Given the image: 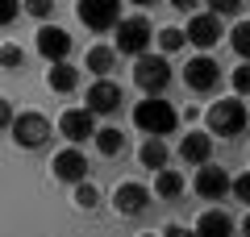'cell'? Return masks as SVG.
I'll use <instances>...</instances> for the list:
<instances>
[{"instance_id":"cell-1","label":"cell","mask_w":250,"mask_h":237,"mask_svg":"<svg viewBox=\"0 0 250 237\" xmlns=\"http://www.w3.org/2000/svg\"><path fill=\"white\" fill-rule=\"evenodd\" d=\"M134 125H138L142 133H150V138H167V133H175L179 113H175V104H171V100L146 96L142 104H134Z\"/></svg>"},{"instance_id":"cell-2","label":"cell","mask_w":250,"mask_h":237,"mask_svg":"<svg viewBox=\"0 0 250 237\" xmlns=\"http://www.w3.org/2000/svg\"><path fill=\"white\" fill-rule=\"evenodd\" d=\"M246 129V104L238 96H225L208 108V133L213 138H238Z\"/></svg>"},{"instance_id":"cell-3","label":"cell","mask_w":250,"mask_h":237,"mask_svg":"<svg viewBox=\"0 0 250 237\" xmlns=\"http://www.w3.org/2000/svg\"><path fill=\"white\" fill-rule=\"evenodd\" d=\"M150 42H154V29H150L146 17H125L121 25H117V54L142 59V54H150Z\"/></svg>"},{"instance_id":"cell-4","label":"cell","mask_w":250,"mask_h":237,"mask_svg":"<svg viewBox=\"0 0 250 237\" xmlns=\"http://www.w3.org/2000/svg\"><path fill=\"white\" fill-rule=\"evenodd\" d=\"M75 13L92 34H104V29L121 25V0H75Z\"/></svg>"},{"instance_id":"cell-5","label":"cell","mask_w":250,"mask_h":237,"mask_svg":"<svg viewBox=\"0 0 250 237\" xmlns=\"http://www.w3.org/2000/svg\"><path fill=\"white\" fill-rule=\"evenodd\" d=\"M134 83L146 92V96H163V88L171 83V62L163 54H142L134 67Z\"/></svg>"},{"instance_id":"cell-6","label":"cell","mask_w":250,"mask_h":237,"mask_svg":"<svg viewBox=\"0 0 250 237\" xmlns=\"http://www.w3.org/2000/svg\"><path fill=\"white\" fill-rule=\"evenodd\" d=\"M46 138H50V121H46L42 113H21L17 121H13V141H17L21 150L46 146Z\"/></svg>"},{"instance_id":"cell-7","label":"cell","mask_w":250,"mask_h":237,"mask_svg":"<svg viewBox=\"0 0 250 237\" xmlns=\"http://www.w3.org/2000/svg\"><path fill=\"white\" fill-rule=\"evenodd\" d=\"M121 100H125V92L117 88L113 79H96V83L88 88V96H83V104H88L96 117H113L117 108H121Z\"/></svg>"},{"instance_id":"cell-8","label":"cell","mask_w":250,"mask_h":237,"mask_svg":"<svg viewBox=\"0 0 250 237\" xmlns=\"http://www.w3.org/2000/svg\"><path fill=\"white\" fill-rule=\"evenodd\" d=\"M184 83L192 92H213L217 83H221V67H217L208 54H196V59L184 67Z\"/></svg>"},{"instance_id":"cell-9","label":"cell","mask_w":250,"mask_h":237,"mask_svg":"<svg viewBox=\"0 0 250 237\" xmlns=\"http://www.w3.org/2000/svg\"><path fill=\"white\" fill-rule=\"evenodd\" d=\"M59 129H62V138H71V141H88V138L100 133L92 108H67V113L59 117Z\"/></svg>"},{"instance_id":"cell-10","label":"cell","mask_w":250,"mask_h":237,"mask_svg":"<svg viewBox=\"0 0 250 237\" xmlns=\"http://www.w3.org/2000/svg\"><path fill=\"white\" fill-rule=\"evenodd\" d=\"M50 171L59 183H83L88 179V158H83V150H59Z\"/></svg>"},{"instance_id":"cell-11","label":"cell","mask_w":250,"mask_h":237,"mask_svg":"<svg viewBox=\"0 0 250 237\" xmlns=\"http://www.w3.org/2000/svg\"><path fill=\"white\" fill-rule=\"evenodd\" d=\"M225 192H233V179L225 175L221 167L205 162V167L196 171V196L200 200H225Z\"/></svg>"},{"instance_id":"cell-12","label":"cell","mask_w":250,"mask_h":237,"mask_svg":"<svg viewBox=\"0 0 250 237\" xmlns=\"http://www.w3.org/2000/svg\"><path fill=\"white\" fill-rule=\"evenodd\" d=\"M188 42L200 46V50L217 46L221 42V17L217 13H192V21H188Z\"/></svg>"},{"instance_id":"cell-13","label":"cell","mask_w":250,"mask_h":237,"mask_svg":"<svg viewBox=\"0 0 250 237\" xmlns=\"http://www.w3.org/2000/svg\"><path fill=\"white\" fill-rule=\"evenodd\" d=\"M38 54H42L46 62H62L71 54V34L62 25H42V34H38Z\"/></svg>"},{"instance_id":"cell-14","label":"cell","mask_w":250,"mask_h":237,"mask_svg":"<svg viewBox=\"0 0 250 237\" xmlns=\"http://www.w3.org/2000/svg\"><path fill=\"white\" fill-rule=\"evenodd\" d=\"M113 204H117L121 217H138V212H146V204H150V187L121 183V187H117V196H113Z\"/></svg>"},{"instance_id":"cell-15","label":"cell","mask_w":250,"mask_h":237,"mask_svg":"<svg viewBox=\"0 0 250 237\" xmlns=\"http://www.w3.org/2000/svg\"><path fill=\"white\" fill-rule=\"evenodd\" d=\"M208 154H213V133L192 129L184 141H179V158H184V162H200V167H205V162H208Z\"/></svg>"},{"instance_id":"cell-16","label":"cell","mask_w":250,"mask_h":237,"mask_svg":"<svg viewBox=\"0 0 250 237\" xmlns=\"http://www.w3.org/2000/svg\"><path fill=\"white\" fill-rule=\"evenodd\" d=\"M46 83H50V92H71L75 83H80V71L71 67V62H50V71H46Z\"/></svg>"},{"instance_id":"cell-17","label":"cell","mask_w":250,"mask_h":237,"mask_svg":"<svg viewBox=\"0 0 250 237\" xmlns=\"http://www.w3.org/2000/svg\"><path fill=\"white\" fill-rule=\"evenodd\" d=\"M196 233L200 237H233V220L225 217V212H205V217L196 220Z\"/></svg>"},{"instance_id":"cell-18","label":"cell","mask_w":250,"mask_h":237,"mask_svg":"<svg viewBox=\"0 0 250 237\" xmlns=\"http://www.w3.org/2000/svg\"><path fill=\"white\" fill-rule=\"evenodd\" d=\"M83 62H88V71H92L96 79H108V71L117 67V50H108V46H92Z\"/></svg>"},{"instance_id":"cell-19","label":"cell","mask_w":250,"mask_h":237,"mask_svg":"<svg viewBox=\"0 0 250 237\" xmlns=\"http://www.w3.org/2000/svg\"><path fill=\"white\" fill-rule=\"evenodd\" d=\"M154 175H159V179H154V192H159L163 200H175V196L184 192V175H179V171L163 167V171H154Z\"/></svg>"},{"instance_id":"cell-20","label":"cell","mask_w":250,"mask_h":237,"mask_svg":"<svg viewBox=\"0 0 250 237\" xmlns=\"http://www.w3.org/2000/svg\"><path fill=\"white\" fill-rule=\"evenodd\" d=\"M142 167H146V171H163V167H167V146H163V138H146V146H142Z\"/></svg>"},{"instance_id":"cell-21","label":"cell","mask_w":250,"mask_h":237,"mask_svg":"<svg viewBox=\"0 0 250 237\" xmlns=\"http://www.w3.org/2000/svg\"><path fill=\"white\" fill-rule=\"evenodd\" d=\"M92 141H96V150H100V154H108V158H113V154H121V146H125V133H121V129H100Z\"/></svg>"},{"instance_id":"cell-22","label":"cell","mask_w":250,"mask_h":237,"mask_svg":"<svg viewBox=\"0 0 250 237\" xmlns=\"http://www.w3.org/2000/svg\"><path fill=\"white\" fill-rule=\"evenodd\" d=\"M229 46H233V50H238L242 59L250 62V21H238V25H233V34H229Z\"/></svg>"},{"instance_id":"cell-23","label":"cell","mask_w":250,"mask_h":237,"mask_svg":"<svg viewBox=\"0 0 250 237\" xmlns=\"http://www.w3.org/2000/svg\"><path fill=\"white\" fill-rule=\"evenodd\" d=\"M184 42H188V29H175V25L159 29V46H163V50H167V54H175V50H179V46H184Z\"/></svg>"},{"instance_id":"cell-24","label":"cell","mask_w":250,"mask_h":237,"mask_svg":"<svg viewBox=\"0 0 250 237\" xmlns=\"http://www.w3.org/2000/svg\"><path fill=\"white\" fill-rule=\"evenodd\" d=\"M75 204H80V208H96V204H100L96 183H88V179H83V183H75Z\"/></svg>"},{"instance_id":"cell-25","label":"cell","mask_w":250,"mask_h":237,"mask_svg":"<svg viewBox=\"0 0 250 237\" xmlns=\"http://www.w3.org/2000/svg\"><path fill=\"white\" fill-rule=\"evenodd\" d=\"M233 92H238V96H250V62H242V67L233 71Z\"/></svg>"},{"instance_id":"cell-26","label":"cell","mask_w":250,"mask_h":237,"mask_svg":"<svg viewBox=\"0 0 250 237\" xmlns=\"http://www.w3.org/2000/svg\"><path fill=\"white\" fill-rule=\"evenodd\" d=\"M238 9H242V0H208V13H217V17H233Z\"/></svg>"},{"instance_id":"cell-27","label":"cell","mask_w":250,"mask_h":237,"mask_svg":"<svg viewBox=\"0 0 250 237\" xmlns=\"http://www.w3.org/2000/svg\"><path fill=\"white\" fill-rule=\"evenodd\" d=\"M25 13H29V17H50V13H54V0H25Z\"/></svg>"},{"instance_id":"cell-28","label":"cell","mask_w":250,"mask_h":237,"mask_svg":"<svg viewBox=\"0 0 250 237\" xmlns=\"http://www.w3.org/2000/svg\"><path fill=\"white\" fill-rule=\"evenodd\" d=\"M21 62H25V54H21V46H4V71H17L21 67Z\"/></svg>"},{"instance_id":"cell-29","label":"cell","mask_w":250,"mask_h":237,"mask_svg":"<svg viewBox=\"0 0 250 237\" xmlns=\"http://www.w3.org/2000/svg\"><path fill=\"white\" fill-rule=\"evenodd\" d=\"M233 196H238L242 204H250V171H246V175H238V179H233Z\"/></svg>"},{"instance_id":"cell-30","label":"cell","mask_w":250,"mask_h":237,"mask_svg":"<svg viewBox=\"0 0 250 237\" xmlns=\"http://www.w3.org/2000/svg\"><path fill=\"white\" fill-rule=\"evenodd\" d=\"M0 4H4V9H0L4 25H13V21H17V4H21V0H0Z\"/></svg>"},{"instance_id":"cell-31","label":"cell","mask_w":250,"mask_h":237,"mask_svg":"<svg viewBox=\"0 0 250 237\" xmlns=\"http://www.w3.org/2000/svg\"><path fill=\"white\" fill-rule=\"evenodd\" d=\"M13 121H17V117H13V100H0V125L13 129Z\"/></svg>"},{"instance_id":"cell-32","label":"cell","mask_w":250,"mask_h":237,"mask_svg":"<svg viewBox=\"0 0 250 237\" xmlns=\"http://www.w3.org/2000/svg\"><path fill=\"white\" fill-rule=\"evenodd\" d=\"M163 237H200V233H192V229H184V225H167Z\"/></svg>"},{"instance_id":"cell-33","label":"cell","mask_w":250,"mask_h":237,"mask_svg":"<svg viewBox=\"0 0 250 237\" xmlns=\"http://www.w3.org/2000/svg\"><path fill=\"white\" fill-rule=\"evenodd\" d=\"M171 4H175L179 13H192V9H196V4H200V0H171Z\"/></svg>"},{"instance_id":"cell-34","label":"cell","mask_w":250,"mask_h":237,"mask_svg":"<svg viewBox=\"0 0 250 237\" xmlns=\"http://www.w3.org/2000/svg\"><path fill=\"white\" fill-rule=\"evenodd\" d=\"M242 233H246V237H250V212H246V220H242Z\"/></svg>"},{"instance_id":"cell-35","label":"cell","mask_w":250,"mask_h":237,"mask_svg":"<svg viewBox=\"0 0 250 237\" xmlns=\"http://www.w3.org/2000/svg\"><path fill=\"white\" fill-rule=\"evenodd\" d=\"M134 4H159V0H134Z\"/></svg>"},{"instance_id":"cell-36","label":"cell","mask_w":250,"mask_h":237,"mask_svg":"<svg viewBox=\"0 0 250 237\" xmlns=\"http://www.w3.org/2000/svg\"><path fill=\"white\" fill-rule=\"evenodd\" d=\"M146 237H159V233H146Z\"/></svg>"}]
</instances>
